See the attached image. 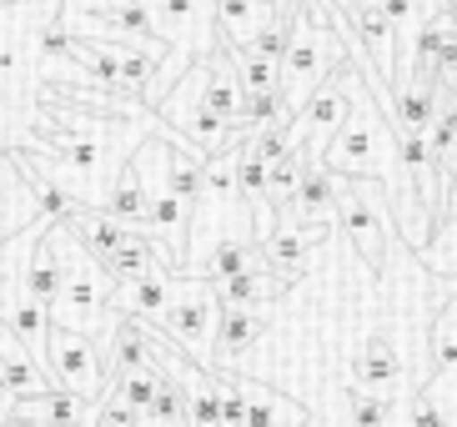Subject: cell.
Listing matches in <instances>:
<instances>
[{
    "label": "cell",
    "mask_w": 457,
    "mask_h": 427,
    "mask_svg": "<svg viewBox=\"0 0 457 427\" xmlns=\"http://www.w3.org/2000/svg\"><path fill=\"white\" fill-rule=\"evenodd\" d=\"M216 322H221V297L206 277H191V272H176L171 302L156 317V332L171 342L181 357H191L196 367L212 373L216 362Z\"/></svg>",
    "instance_id": "6da1fadb"
},
{
    "label": "cell",
    "mask_w": 457,
    "mask_h": 427,
    "mask_svg": "<svg viewBox=\"0 0 457 427\" xmlns=\"http://www.w3.org/2000/svg\"><path fill=\"white\" fill-rule=\"evenodd\" d=\"M347 61V46H342V30L332 21H307V15H296L292 26V46H287L282 66H277V86H282L287 106H302L312 96V86H322L337 66Z\"/></svg>",
    "instance_id": "7a4b0ae2"
},
{
    "label": "cell",
    "mask_w": 457,
    "mask_h": 427,
    "mask_svg": "<svg viewBox=\"0 0 457 427\" xmlns=\"http://www.w3.org/2000/svg\"><path fill=\"white\" fill-rule=\"evenodd\" d=\"M46 373H51L55 388L71 392V398L86 402V407H96L101 392L111 388L106 357L96 347V337L76 332V327H61V322H51V337H46Z\"/></svg>",
    "instance_id": "3957f363"
},
{
    "label": "cell",
    "mask_w": 457,
    "mask_h": 427,
    "mask_svg": "<svg viewBox=\"0 0 457 427\" xmlns=\"http://www.w3.org/2000/svg\"><path fill=\"white\" fill-rule=\"evenodd\" d=\"M377 187L382 181H372V176H342V191H337V227L347 231V247H357V256H362L372 272L387 267V241L397 237L392 231V216L387 206H377Z\"/></svg>",
    "instance_id": "277c9868"
},
{
    "label": "cell",
    "mask_w": 457,
    "mask_h": 427,
    "mask_svg": "<svg viewBox=\"0 0 457 427\" xmlns=\"http://www.w3.org/2000/svg\"><path fill=\"white\" fill-rule=\"evenodd\" d=\"M342 116H347V61L322 86H312V96L296 106V151L307 161H322L337 126H342Z\"/></svg>",
    "instance_id": "5b68a950"
},
{
    "label": "cell",
    "mask_w": 457,
    "mask_h": 427,
    "mask_svg": "<svg viewBox=\"0 0 457 427\" xmlns=\"http://www.w3.org/2000/svg\"><path fill=\"white\" fill-rule=\"evenodd\" d=\"M327 231L332 227H322V222H302V216H292L287 212V222L277 216V227H271V237L256 247V262L271 272V277L282 281V287H292V281H302L307 277V262H312V247H322L327 241Z\"/></svg>",
    "instance_id": "8992f818"
},
{
    "label": "cell",
    "mask_w": 457,
    "mask_h": 427,
    "mask_svg": "<svg viewBox=\"0 0 457 427\" xmlns=\"http://www.w3.org/2000/svg\"><path fill=\"white\" fill-rule=\"evenodd\" d=\"M151 21H156V36L181 51L187 61L216 51L212 46V26H216V0H146Z\"/></svg>",
    "instance_id": "52a82bcc"
},
{
    "label": "cell",
    "mask_w": 457,
    "mask_h": 427,
    "mask_svg": "<svg viewBox=\"0 0 457 427\" xmlns=\"http://www.w3.org/2000/svg\"><path fill=\"white\" fill-rule=\"evenodd\" d=\"M352 388L357 392H372V398H387L397 402L407 388V362L403 352H397V342H392L387 332H372L367 337L362 357L352 362Z\"/></svg>",
    "instance_id": "ba28073f"
},
{
    "label": "cell",
    "mask_w": 457,
    "mask_h": 427,
    "mask_svg": "<svg viewBox=\"0 0 457 427\" xmlns=\"http://www.w3.org/2000/svg\"><path fill=\"white\" fill-rule=\"evenodd\" d=\"M5 413H11V427H81L91 407L61 388H41V392H30V398H11Z\"/></svg>",
    "instance_id": "9c48e42d"
},
{
    "label": "cell",
    "mask_w": 457,
    "mask_h": 427,
    "mask_svg": "<svg viewBox=\"0 0 457 427\" xmlns=\"http://www.w3.org/2000/svg\"><path fill=\"white\" fill-rule=\"evenodd\" d=\"M347 26L352 36H357V46H367V55H372V66L382 71V80L397 71V30H392V21L382 15V5L377 0H357L347 11Z\"/></svg>",
    "instance_id": "30bf717a"
},
{
    "label": "cell",
    "mask_w": 457,
    "mask_h": 427,
    "mask_svg": "<svg viewBox=\"0 0 457 427\" xmlns=\"http://www.w3.org/2000/svg\"><path fill=\"white\" fill-rule=\"evenodd\" d=\"M171 287H176V272L171 267H146L141 277L116 281L111 302H116V312H131V317L156 322L166 312V302H171Z\"/></svg>",
    "instance_id": "8fae6325"
},
{
    "label": "cell",
    "mask_w": 457,
    "mask_h": 427,
    "mask_svg": "<svg viewBox=\"0 0 457 427\" xmlns=\"http://www.w3.org/2000/svg\"><path fill=\"white\" fill-rule=\"evenodd\" d=\"M422 262H428L432 277H457V172L443 191V206L432 216V231H428V247H422Z\"/></svg>",
    "instance_id": "7c38bea8"
},
{
    "label": "cell",
    "mask_w": 457,
    "mask_h": 427,
    "mask_svg": "<svg viewBox=\"0 0 457 427\" xmlns=\"http://www.w3.org/2000/svg\"><path fill=\"white\" fill-rule=\"evenodd\" d=\"M262 337H267V317H262V307H221V322H216V362L212 367L242 362Z\"/></svg>",
    "instance_id": "4fadbf2b"
},
{
    "label": "cell",
    "mask_w": 457,
    "mask_h": 427,
    "mask_svg": "<svg viewBox=\"0 0 457 427\" xmlns=\"http://www.w3.org/2000/svg\"><path fill=\"white\" fill-rule=\"evenodd\" d=\"M277 11H282L277 0H216V30L237 51V46H252L277 21Z\"/></svg>",
    "instance_id": "5bb4252c"
},
{
    "label": "cell",
    "mask_w": 457,
    "mask_h": 427,
    "mask_svg": "<svg viewBox=\"0 0 457 427\" xmlns=\"http://www.w3.org/2000/svg\"><path fill=\"white\" fill-rule=\"evenodd\" d=\"M337 191H342V176L327 172L322 161H317V166H307V172H302V187H296L292 201H287V212L302 216V222H322V227H332Z\"/></svg>",
    "instance_id": "9a60e30c"
},
{
    "label": "cell",
    "mask_w": 457,
    "mask_h": 427,
    "mask_svg": "<svg viewBox=\"0 0 457 427\" xmlns=\"http://www.w3.org/2000/svg\"><path fill=\"white\" fill-rule=\"evenodd\" d=\"M246 267H256V241L246 237H221V241H212V252L202 256V262H191V277H206V281H227V277H237V272H246Z\"/></svg>",
    "instance_id": "2e32d148"
},
{
    "label": "cell",
    "mask_w": 457,
    "mask_h": 427,
    "mask_svg": "<svg viewBox=\"0 0 457 427\" xmlns=\"http://www.w3.org/2000/svg\"><path fill=\"white\" fill-rule=\"evenodd\" d=\"M242 427H307V407L282 398L277 388H252L246 382V423Z\"/></svg>",
    "instance_id": "e0dca14e"
},
{
    "label": "cell",
    "mask_w": 457,
    "mask_h": 427,
    "mask_svg": "<svg viewBox=\"0 0 457 427\" xmlns=\"http://www.w3.org/2000/svg\"><path fill=\"white\" fill-rule=\"evenodd\" d=\"M212 287H216V297H221V307H262L267 297L282 292V281L271 277L262 262L246 267V272H237V277H227V281H212Z\"/></svg>",
    "instance_id": "ac0fdd59"
},
{
    "label": "cell",
    "mask_w": 457,
    "mask_h": 427,
    "mask_svg": "<svg viewBox=\"0 0 457 427\" xmlns=\"http://www.w3.org/2000/svg\"><path fill=\"white\" fill-rule=\"evenodd\" d=\"M307 166H317V161H307L302 151H287V156H277L267 166V201L271 206H287V201L296 197V187H302V172Z\"/></svg>",
    "instance_id": "d6986e66"
},
{
    "label": "cell",
    "mask_w": 457,
    "mask_h": 427,
    "mask_svg": "<svg viewBox=\"0 0 457 427\" xmlns=\"http://www.w3.org/2000/svg\"><path fill=\"white\" fill-rule=\"evenodd\" d=\"M287 96L282 86H267V91H242V126L246 131H256V126H267V121L287 116Z\"/></svg>",
    "instance_id": "ffe728a7"
},
{
    "label": "cell",
    "mask_w": 457,
    "mask_h": 427,
    "mask_svg": "<svg viewBox=\"0 0 457 427\" xmlns=\"http://www.w3.org/2000/svg\"><path fill=\"white\" fill-rule=\"evenodd\" d=\"M91 423L96 427H146V413L141 407H131V402H121L116 392H101V402L91 407Z\"/></svg>",
    "instance_id": "44dd1931"
},
{
    "label": "cell",
    "mask_w": 457,
    "mask_h": 427,
    "mask_svg": "<svg viewBox=\"0 0 457 427\" xmlns=\"http://www.w3.org/2000/svg\"><path fill=\"white\" fill-rule=\"evenodd\" d=\"M392 407H397V402L372 398V392H357V388H352V398H347V423H352V427H387Z\"/></svg>",
    "instance_id": "7402d4cb"
},
{
    "label": "cell",
    "mask_w": 457,
    "mask_h": 427,
    "mask_svg": "<svg viewBox=\"0 0 457 427\" xmlns=\"http://www.w3.org/2000/svg\"><path fill=\"white\" fill-rule=\"evenodd\" d=\"M407 427H457V423L447 417V407L428 388H417L412 402H407Z\"/></svg>",
    "instance_id": "603a6c76"
},
{
    "label": "cell",
    "mask_w": 457,
    "mask_h": 427,
    "mask_svg": "<svg viewBox=\"0 0 457 427\" xmlns=\"http://www.w3.org/2000/svg\"><path fill=\"white\" fill-rule=\"evenodd\" d=\"M322 5H327V11H332V15H347L352 5H357V0H322Z\"/></svg>",
    "instance_id": "cb8c5ba5"
},
{
    "label": "cell",
    "mask_w": 457,
    "mask_h": 427,
    "mask_svg": "<svg viewBox=\"0 0 457 427\" xmlns=\"http://www.w3.org/2000/svg\"><path fill=\"white\" fill-rule=\"evenodd\" d=\"M437 5H443V11H453V15H457V0H437Z\"/></svg>",
    "instance_id": "d4e9b609"
},
{
    "label": "cell",
    "mask_w": 457,
    "mask_h": 427,
    "mask_svg": "<svg viewBox=\"0 0 457 427\" xmlns=\"http://www.w3.org/2000/svg\"><path fill=\"white\" fill-rule=\"evenodd\" d=\"M0 423H11V413H5V402H0Z\"/></svg>",
    "instance_id": "484cf974"
}]
</instances>
